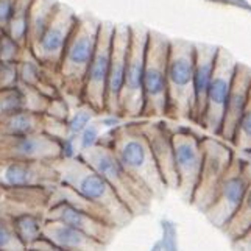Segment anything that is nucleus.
Masks as SVG:
<instances>
[{
    "label": "nucleus",
    "instance_id": "nucleus-34",
    "mask_svg": "<svg viewBox=\"0 0 251 251\" xmlns=\"http://www.w3.org/2000/svg\"><path fill=\"white\" fill-rule=\"evenodd\" d=\"M25 47L17 44L8 34L0 38V63H19Z\"/></svg>",
    "mask_w": 251,
    "mask_h": 251
},
{
    "label": "nucleus",
    "instance_id": "nucleus-20",
    "mask_svg": "<svg viewBox=\"0 0 251 251\" xmlns=\"http://www.w3.org/2000/svg\"><path fill=\"white\" fill-rule=\"evenodd\" d=\"M250 89H251V69L247 64L237 61L234 78H232L231 91L226 100V106H225L222 128L219 133L220 139L226 141L228 144H231L232 137H234L239 119L247 105Z\"/></svg>",
    "mask_w": 251,
    "mask_h": 251
},
{
    "label": "nucleus",
    "instance_id": "nucleus-15",
    "mask_svg": "<svg viewBox=\"0 0 251 251\" xmlns=\"http://www.w3.org/2000/svg\"><path fill=\"white\" fill-rule=\"evenodd\" d=\"M139 125L150 144L153 158L167 189L176 190L178 179L175 170V154L172 142V125L164 119H141Z\"/></svg>",
    "mask_w": 251,
    "mask_h": 251
},
{
    "label": "nucleus",
    "instance_id": "nucleus-17",
    "mask_svg": "<svg viewBox=\"0 0 251 251\" xmlns=\"http://www.w3.org/2000/svg\"><path fill=\"white\" fill-rule=\"evenodd\" d=\"M59 139L41 131L22 137L0 139V158L51 162L59 159Z\"/></svg>",
    "mask_w": 251,
    "mask_h": 251
},
{
    "label": "nucleus",
    "instance_id": "nucleus-7",
    "mask_svg": "<svg viewBox=\"0 0 251 251\" xmlns=\"http://www.w3.org/2000/svg\"><path fill=\"white\" fill-rule=\"evenodd\" d=\"M203 145V162L197 187L190 198V204L200 212H204L211 204L220 181L231 167L237 151L234 147L219 136L204 134L201 137Z\"/></svg>",
    "mask_w": 251,
    "mask_h": 251
},
{
    "label": "nucleus",
    "instance_id": "nucleus-27",
    "mask_svg": "<svg viewBox=\"0 0 251 251\" xmlns=\"http://www.w3.org/2000/svg\"><path fill=\"white\" fill-rule=\"evenodd\" d=\"M250 229H251V183H250V187L247 190L244 200H242L240 206L237 207L236 214L232 215L231 220L226 225H225L222 231L232 242L239 239L240 236H244Z\"/></svg>",
    "mask_w": 251,
    "mask_h": 251
},
{
    "label": "nucleus",
    "instance_id": "nucleus-18",
    "mask_svg": "<svg viewBox=\"0 0 251 251\" xmlns=\"http://www.w3.org/2000/svg\"><path fill=\"white\" fill-rule=\"evenodd\" d=\"M46 219L59 222L72 226L75 229H80L91 237L97 239L103 245H108L116 234V226L92 214L76 209V207L67 204L64 201H53L47 206Z\"/></svg>",
    "mask_w": 251,
    "mask_h": 251
},
{
    "label": "nucleus",
    "instance_id": "nucleus-11",
    "mask_svg": "<svg viewBox=\"0 0 251 251\" xmlns=\"http://www.w3.org/2000/svg\"><path fill=\"white\" fill-rule=\"evenodd\" d=\"M112 34H114V25L109 22H101L99 30L97 47H95L83 84L81 103L91 106L99 116L105 114L106 86L112 51Z\"/></svg>",
    "mask_w": 251,
    "mask_h": 251
},
{
    "label": "nucleus",
    "instance_id": "nucleus-23",
    "mask_svg": "<svg viewBox=\"0 0 251 251\" xmlns=\"http://www.w3.org/2000/svg\"><path fill=\"white\" fill-rule=\"evenodd\" d=\"M11 226L16 232L17 239L25 248H30L34 245L39 239L44 237V228H46V212L38 211H27L21 212L10 219Z\"/></svg>",
    "mask_w": 251,
    "mask_h": 251
},
{
    "label": "nucleus",
    "instance_id": "nucleus-24",
    "mask_svg": "<svg viewBox=\"0 0 251 251\" xmlns=\"http://www.w3.org/2000/svg\"><path fill=\"white\" fill-rule=\"evenodd\" d=\"M42 129H44V114L21 111L0 120V139L36 134L41 133Z\"/></svg>",
    "mask_w": 251,
    "mask_h": 251
},
{
    "label": "nucleus",
    "instance_id": "nucleus-41",
    "mask_svg": "<svg viewBox=\"0 0 251 251\" xmlns=\"http://www.w3.org/2000/svg\"><path fill=\"white\" fill-rule=\"evenodd\" d=\"M27 251H30V250H27Z\"/></svg>",
    "mask_w": 251,
    "mask_h": 251
},
{
    "label": "nucleus",
    "instance_id": "nucleus-3",
    "mask_svg": "<svg viewBox=\"0 0 251 251\" xmlns=\"http://www.w3.org/2000/svg\"><path fill=\"white\" fill-rule=\"evenodd\" d=\"M195 44L170 38L167 58V120L190 122L194 109Z\"/></svg>",
    "mask_w": 251,
    "mask_h": 251
},
{
    "label": "nucleus",
    "instance_id": "nucleus-40",
    "mask_svg": "<svg viewBox=\"0 0 251 251\" xmlns=\"http://www.w3.org/2000/svg\"><path fill=\"white\" fill-rule=\"evenodd\" d=\"M3 34H5V30H3L2 27H0V38H2V36H3Z\"/></svg>",
    "mask_w": 251,
    "mask_h": 251
},
{
    "label": "nucleus",
    "instance_id": "nucleus-9",
    "mask_svg": "<svg viewBox=\"0 0 251 251\" xmlns=\"http://www.w3.org/2000/svg\"><path fill=\"white\" fill-rule=\"evenodd\" d=\"M149 28L131 25L125 83L120 95V116L124 120H141L144 111V69L145 50L149 41Z\"/></svg>",
    "mask_w": 251,
    "mask_h": 251
},
{
    "label": "nucleus",
    "instance_id": "nucleus-10",
    "mask_svg": "<svg viewBox=\"0 0 251 251\" xmlns=\"http://www.w3.org/2000/svg\"><path fill=\"white\" fill-rule=\"evenodd\" d=\"M201 137L203 134L195 133L192 128L172 126L173 154H175V170L178 179L176 190L187 203H190L201 170Z\"/></svg>",
    "mask_w": 251,
    "mask_h": 251
},
{
    "label": "nucleus",
    "instance_id": "nucleus-38",
    "mask_svg": "<svg viewBox=\"0 0 251 251\" xmlns=\"http://www.w3.org/2000/svg\"><path fill=\"white\" fill-rule=\"evenodd\" d=\"M28 250H30V251H67V250H64L63 247H59V245L53 244V242H50V240L46 239V237L39 239V240L36 242V244L31 245Z\"/></svg>",
    "mask_w": 251,
    "mask_h": 251
},
{
    "label": "nucleus",
    "instance_id": "nucleus-4",
    "mask_svg": "<svg viewBox=\"0 0 251 251\" xmlns=\"http://www.w3.org/2000/svg\"><path fill=\"white\" fill-rule=\"evenodd\" d=\"M100 24L94 17H78L64 49L58 72L63 83V95H71L81 103L84 76L97 47Z\"/></svg>",
    "mask_w": 251,
    "mask_h": 251
},
{
    "label": "nucleus",
    "instance_id": "nucleus-2",
    "mask_svg": "<svg viewBox=\"0 0 251 251\" xmlns=\"http://www.w3.org/2000/svg\"><path fill=\"white\" fill-rule=\"evenodd\" d=\"M51 166L56 172L59 183L72 187L75 192L100 206L116 225V228H122L133 220L134 215L120 200L112 186L80 156L69 159L59 158L51 161Z\"/></svg>",
    "mask_w": 251,
    "mask_h": 251
},
{
    "label": "nucleus",
    "instance_id": "nucleus-13",
    "mask_svg": "<svg viewBox=\"0 0 251 251\" xmlns=\"http://www.w3.org/2000/svg\"><path fill=\"white\" fill-rule=\"evenodd\" d=\"M76 22H78V16L59 3L46 30L28 46L31 53L39 59L42 66L58 71L64 49Z\"/></svg>",
    "mask_w": 251,
    "mask_h": 251
},
{
    "label": "nucleus",
    "instance_id": "nucleus-32",
    "mask_svg": "<svg viewBox=\"0 0 251 251\" xmlns=\"http://www.w3.org/2000/svg\"><path fill=\"white\" fill-rule=\"evenodd\" d=\"M0 251H27L17 239L10 219L0 217Z\"/></svg>",
    "mask_w": 251,
    "mask_h": 251
},
{
    "label": "nucleus",
    "instance_id": "nucleus-19",
    "mask_svg": "<svg viewBox=\"0 0 251 251\" xmlns=\"http://www.w3.org/2000/svg\"><path fill=\"white\" fill-rule=\"evenodd\" d=\"M219 47L211 44H195V67H194V109L190 124L201 125L204 116L206 99L212 81L215 59Z\"/></svg>",
    "mask_w": 251,
    "mask_h": 251
},
{
    "label": "nucleus",
    "instance_id": "nucleus-31",
    "mask_svg": "<svg viewBox=\"0 0 251 251\" xmlns=\"http://www.w3.org/2000/svg\"><path fill=\"white\" fill-rule=\"evenodd\" d=\"M95 116H99L91 106L84 105H76L75 109L71 111L67 120H66V128H67V134L69 136H78L83 129L91 125L94 122Z\"/></svg>",
    "mask_w": 251,
    "mask_h": 251
},
{
    "label": "nucleus",
    "instance_id": "nucleus-35",
    "mask_svg": "<svg viewBox=\"0 0 251 251\" xmlns=\"http://www.w3.org/2000/svg\"><path fill=\"white\" fill-rule=\"evenodd\" d=\"M71 111L72 109H71V106H69L66 97H64V95H61V97L49 100V105H47L44 116L56 119V120H61V122H66L69 114H71Z\"/></svg>",
    "mask_w": 251,
    "mask_h": 251
},
{
    "label": "nucleus",
    "instance_id": "nucleus-36",
    "mask_svg": "<svg viewBox=\"0 0 251 251\" xmlns=\"http://www.w3.org/2000/svg\"><path fill=\"white\" fill-rule=\"evenodd\" d=\"M19 69L17 63H0V89L19 86Z\"/></svg>",
    "mask_w": 251,
    "mask_h": 251
},
{
    "label": "nucleus",
    "instance_id": "nucleus-21",
    "mask_svg": "<svg viewBox=\"0 0 251 251\" xmlns=\"http://www.w3.org/2000/svg\"><path fill=\"white\" fill-rule=\"evenodd\" d=\"M51 189H8L0 186V217L11 219L27 211L46 212Z\"/></svg>",
    "mask_w": 251,
    "mask_h": 251
},
{
    "label": "nucleus",
    "instance_id": "nucleus-14",
    "mask_svg": "<svg viewBox=\"0 0 251 251\" xmlns=\"http://www.w3.org/2000/svg\"><path fill=\"white\" fill-rule=\"evenodd\" d=\"M58 183L51 162L0 158V186L8 189H51Z\"/></svg>",
    "mask_w": 251,
    "mask_h": 251
},
{
    "label": "nucleus",
    "instance_id": "nucleus-25",
    "mask_svg": "<svg viewBox=\"0 0 251 251\" xmlns=\"http://www.w3.org/2000/svg\"><path fill=\"white\" fill-rule=\"evenodd\" d=\"M56 0H31L30 3V42H33L39 34L46 30V27L50 24L51 17H53L56 8ZM30 46V44H28Z\"/></svg>",
    "mask_w": 251,
    "mask_h": 251
},
{
    "label": "nucleus",
    "instance_id": "nucleus-37",
    "mask_svg": "<svg viewBox=\"0 0 251 251\" xmlns=\"http://www.w3.org/2000/svg\"><path fill=\"white\" fill-rule=\"evenodd\" d=\"M17 3H19V0H0V27L3 30L13 19Z\"/></svg>",
    "mask_w": 251,
    "mask_h": 251
},
{
    "label": "nucleus",
    "instance_id": "nucleus-1",
    "mask_svg": "<svg viewBox=\"0 0 251 251\" xmlns=\"http://www.w3.org/2000/svg\"><path fill=\"white\" fill-rule=\"evenodd\" d=\"M101 142L111 147L125 170L150 190L154 200H159L166 195L167 186L159 173L139 120H126L125 124L109 129L103 136Z\"/></svg>",
    "mask_w": 251,
    "mask_h": 251
},
{
    "label": "nucleus",
    "instance_id": "nucleus-39",
    "mask_svg": "<svg viewBox=\"0 0 251 251\" xmlns=\"http://www.w3.org/2000/svg\"><path fill=\"white\" fill-rule=\"evenodd\" d=\"M232 248L236 251H251V229L247 231L244 236H240L239 239L232 240Z\"/></svg>",
    "mask_w": 251,
    "mask_h": 251
},
{
    "label": "nucleus",
    "instance_id": "nucleus-29",
    "mask_svg": "<svg viewBox=\"0 0 251 251\" xmlns=\"http://www.w3.org/2000/svg\"><path fill=\"white\" fill-rule=\"evenodd\" d=\"M231 145L234 147L236 151L251 156V89L244 112H242L236 126V133L231 141Z\"/></svg>",
    "mask_w": 251,
    "mask_h": 251
},
{
    "label": "nucleus",
    "instance_id": "nucleus-22",
    "mask_svg": "<svg viewBox=\"0 0 251 251\" xmlns=\"http://www.w3.org/2000/svg\"><path fill=\"white\" fill-rule=\"evenodd\" d=\"M44 237L67 251H103L106 247L86 232L53 220H47Z\"/></svg>",
    "mask_w": 251,
    "mask_h": 251
},
{
    "label": "nucleus",
    "instance_id": "nucleus-28",
    "mask_svg": "<svg viewBox=\"0 0 251 251\" xmlns=\"http://www.w3.org/2000/svg\"><path fill=\"white\" fill-rule=\"evenodd\" d=\"M17 69H19V81L22 86L36 88L44 80L46 67L39 63V59L31 53L28 47H25L22 58L17 63Z\"/></svg>",
    "mask_w": 251,
    "mask_h": 251
},
{
    "label": "nucleus",
    "instance_id": "nucleus-33",
    "mask_svg": "<svg viewBox=\"0 0 251 251\" xmlns=\"http://www.w3.org/2000/svg\"><path fill=\"white\" fill-rule=\"evenodd\" d=\"M103 126L101 124H95L92 122L91 125L86 126L83 131L76 136V139H78V150L80 153L84 151V150H89L92 147L99 145L103 139V136H105L106 131H103ZM80 156V154H78Z\"/></svg>",
    "mask_w": 251,
    "mask_h": 251
},
{
    "label": "nucleus",
    "instance_id": "nucleus-30",
    "mask_svg": "<svg viewBox=\"0 0 251 251\" xmlns=\"http://www.w3.org/2000/svg\"><path fill=\"white\" fill-rule=\"evenodd\" d=\"M21 111H27L24 86L19 84L16 88L0 89V120Z\"/></svg>",
    "mask_w": 251,
    "mask_h": 251
},
{
    "label": "nucleus",
    "instance_id": "nucleus-26",
    "mask_svg": "<svg viewBox=\"0 0 251 251\" xmlns=\"http://www.w3.org/2000/svg\"><path fill=\"white\" fill-rule=\"evenodd\" d=\"M30 3L31 0H19L13 19L5 28V34H8L22 47H28L30 44Z\"/></svg>",
    "mask_w": 251,
    "mask_h": 251
},
{
    "label": "nucleus",
    "instance_id": "nucleus-12",
    "mask_svg": "<svg viewBox=\"0 0 251 251\" xmlns=\"http://www.w3.org/2000/svg\"><path fill=\"white\" fill-rule=\"evenodd\" d=\"M236 66H237V59L232 56L226 49L219 47L212 81H211L209 92H207V99H206L204 116L200 125V128L204 129V131L211 136H219L220 133L225 106H226L232 78H234Z\"/></svg>",
    "mask_w": 251,
    "mask_h": 251
},
{
    "label": "nucleus",
    "instance_id": "nucleus-6",
    "mask_svg": "<svg viewBox=\"0 0 251 251\" xmlns=\"http://www.w3.org/2000/svg\"><path fill=\"white\" fill-rule=\"evenodd\" d=\"M170 38L149 31L144 69L142 119H167V58Z\"/></svg>",
    "mask_w": 251,
    "mask_h": 251
},
{
    "label": "nucleus",
    "instance_id": "nucleus-5",
    "mask_svg": "<svg viewBox=\"0 0 251 251\" xmlns=\"http://www.w3.org/2000/svg\"><path fill=\"white\" fill-rule=\"evenodd\" d=\"M80 158L108 181L134 217L150 209L154 200L153 194L129 175L108 144L100 142L92 149L81 151Z\"/></svg>",
    "mask_w": 251,
    "mask_h": 251
},
{
    "label": "nucleus",
    "instance_id": "nucleus-8",
    "mask_svg": "<svg viewBox=\"0 0 251 251\" xmlns=\"http://www.w3.org/2000/svg\"><path fill=\"white\" fill-rule=\"evenodd\" d=\"M251 183V162L247 158L236 154L231 167L225 173L223 179L215 190L211 204L203 212L215 228L223 229L247 194Z\"/></svg>",
    "mask_w": 251,
    "mask_h": 251
},
{
    "label": "nucleus",
    "instance_id": "nucleus-16",
    "mask_svg": "<svg viewBox=\"0 0 251 251\" xmlns=\"http://www.w3.org/2000/svg\"><path fill=\"white\" fill-rule=\"evenodd\" d=\"M129 42H131V25H125V24L114 25L111 67H109V76H108V86H106L105 114L120 116V95H122L124 83H125Z\"/></svg>",
    "mask_w": 251,
    "mask_h": 251
}]
</instances>
